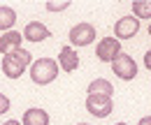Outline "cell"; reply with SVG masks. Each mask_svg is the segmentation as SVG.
I'll use <instances>...</instances> for the list:
<instances>
[{"label": "cell", "mask_w": 151, "mask_h": 125, "mask_svg": "<svg viewBox=\"0 0 151 125\" xmlns=\"http://www.w3.org/2000/svg\"><path fill=\"white\" fill-rule=\"evenodd\" d=\"M33 65V56L28 49H14V51H9V54L2 56V63H0V67H2V74L7 76V79H19L21 74L26 72V67H30Z\"/></svg>", "instance_id": "1"}, {"label": "cell", "mask_w": 151, "mask_h": 125, "mask_svg": "<svg viewBox=\"0 0 151 125\" xmlns=\"http://www.w3.org/2000/svg\"><path fill=\"white\" fill-rule=\"evenodd\" d=\"M58 63L54 58H37L33 65H30V79H33V84H37V86H47V84H51V81H56L58 76Z\"/></svg>", "instance_id": "2"}, {"label": "cell", "mask_w": 151, "mask_h": 125, "mask_svg": "<svg viewBox=\"0 0 151 125\" xmlns=\"http://www.w3.org/2000/svg\"><path fill=\"white\" fill-rule=\"evenodd\" d=\"M86 111L95 118H107L114 111V102L109 95H88L86 97Z\"/></svg>", "instance_id": "3"}, {"label": "cell", "mask_w": 151, "mask_h": 125, "mask_svg": "<svg viewBox=\"0 0 151 125\" xmlns=\"http://www.w3.org/2000/svg\"><path fill=\"white\" fill-rule=\"evenodd\" d=\"M112 70H114V74H116L119 79L130 81V79L137 76V63H135V58H132V56H128V54H123V51H121V56L112 63Z\"/></svg>", "instance_id": "4"}, {"label": "cell", "mask_w": 151, "mask_h": 125, "mask_svg": "<svg viewBox=\"0 0 151 125\" xmlns=\"http://www.w3.org/2000/svg\"><path fill=\"white\" fill-rule=\"evenodd\" d=\"M95 56H98V60L112 65L114 60L121 56V42L114 39V37H105V39H100V44L95 46Z\"/></svg>", "instance_id": "5"}, {"label": "cell", "mask_w": 151, "mask_h": 125, "mask_svg": "<svg viewBox=\"0 0 151 125\" xmlns=\"http://www.w3.org/2000/svg\"><path fill=\"white\" fill-rule=\"evenodd\" d=\"M95 28L91 23H77L70 28V42L75 44V46H88V44H93L95 39Z\"/></svg>", "instance_id": "6"}, {"label": "cell", "mask_w": 151, "mask_h": 125, "mask_svg": "<svg viewBox=\"0 0 151 125\" xmlns=\"http://www.w3.org/2000/svg\"><path fill=\"white\" fill-rule=\"evenodd\" d=\"M139 30V21L135 16H121L114 23V39H130Z\"/></svg>", "instance_id": "7"}, {"label": "cell", "mask_w": 151, "mask_h": 125, "mask_svg": "<svg viewBox=\"0 0 151 125\" xmlns=\"http://www.w3.org/2000/svg\"><path fill=\"white\" fill-rule=\"evenodd\" d=\"M23 39H28V42H44V39H49L51 37V30L44 26V23H40V21H30L26 28H23Z\"/></svg>", "instance_id": "8"}, {"label": "cell", "mask_w": 151, "mask_h": 125, "mask_svg": "<svg viewBox=\"0 0 151 125\" xmlns=\"http://www.w3.org/2000/svg\"><path fill=\"white\" fill-rule=\"evenodd\" d=\"M58 65L65 72H75L79 67V56H77V51L72 46H60V51H58Z\"/></svg>", "instance_id": "9"}, {"label": "cell", "mask_w": 151, "mask_h": 125, "mask_svg": "<svg viewBox=\"0 0 151 125\" xmlns=\"http://www.w3.org/2000/svg\"><path fill=\"white\" fill-rule=\"evenodd\" d=\"M21 42H23V35H21L19 30H7V33H2L0 35V54H9V51H14V49H19Z\"/></svg>", "instance_id": "10"}, {"label": "cell", "mask_w": 151, "mask_h": 125, "mask_svg": "<svg viewBox=\"0 0 151 125\" xmlns=\"http://www.w3.org/2000/svg\"><path fill=\"white\" fill-rule=\"evenodd\" d=\"M21 125H49V114L40 107H30V109H26V114L21 118Z\"/></svg>", "instance_id": "11"}, {"label": "cell", "mask_w": 151, "mask_h": 125, "mask_svg": "<svg viewBox=\"0 0 151 125\" xmlns=\"http://www.w3.org/2000/svg\"><path fill=\"white\" fill-rule=\"evenodd\" d=\"M88 95H114V86L107 81V79H93L91 84H88V88H86Z\"/></svg>", "instance_id": "12"}, {"label": "cell", "mask_w": 151, "mask_h": 125, "mask_svg": "<svg viewBox=\"0 0 151 125\" xmlns=\"http://www.w3.org/2000/svg\"><path fill=\"white\" fill-rule=\"evenodd\" d=\"M14 23H17V12L7 5H0V30L7 33L14 28Z\"/></svg>", "instance_id": "13"}, {"label": "cell", "mask_w": 151, "mask_h": 125, "mask_svg": "<svg viewBox=\"0 0 151 125\" xmlns=\"http://www.w3.org/2000/svg\"><path fill=\"white\" fill-rule=\"evenodd\" d=\"M130 9H132V14H135L137 21L139 19H151V2L149 0H132Z\"/></svg>", "instance_id": "14"}, {"label": "cell", "mask_w": 151, "mask_h": 125, "mask_svg": "<svg viewBox=\"0 0 151 125\" xmlns=\"http://www.w3.org/2000/svg\"><path fill=\"white\" fill-rule=\"evenodd\" d=\"M70 5H72L70 0H58V2L49 0V2H47V9H49V12H63V9H68Z\"/></svg>", "instance_id": "15"}, {"label": "cell", "mask_w": 151, "mask_h": 125, "mask_svg": "<svg viewBox=\"0 0 151 125\" xmlns=\"http://www.w3.org/2000/svg\"><path fill=\"white\" fill-rule=\"evenodd\" d=\"M7 111H9V100L0 93V114H7Z\"/></svg>", "instance_id": "16"}, {"label": "cell", "mask_w": 151, "mask_h": 125, "mask_svg": "<svg viewBox=\"0 0 151 125\" xmlns=\"http://www.w3.org/2000/svg\"><path fill=\"white\" fill-rule=\"evenodd\" d=\"M144 67H147V70L151 72V49L147 51V54H144Z\"/></svg>", "instance_id": "17"}, {"label": "cell", "mask_w": 151, "mask_h": 125, "mask_svg": "<svg viewBox=\"0 0 151 125\" xmlns=\"http://www.w3.org/2000/svg\"><path fill=\"white\" fill-rule=\"evenodd\" d=\"M137 125H151V116H144V118H142Z\"/></svg>", "instance_id": "18"}, {"label": "cell", "mask_w": 151, "mask_h": 125, "mask_svg": "<svg viewBox=\"0 0 151 125\" xmlns=\"http://www.w3.org/2000/svg\"><path fill=\"white\" fill-rule=\"evenodd\" d=\"M2 125H21V123H19V121H5Z\"/></svg>", "instance_id": "19"}, {"label": "cell", "mask_w": 151, "mask_h": 125, "mask_svg": "<svg viewBox=\"0 0 151 125\" xmlns=\"http://www.w3.org/2000/svg\"><path fill=\"white\" fill-rule=\"evenodd\" d=\"M116 125H128V123H116Z\"/></svg>", "instance_id": "20"}, {"label": "cell", "mask_w": 151, "mask_h": 125, "mask_svg": "<svg viewBox=\"0 0 151 125\" xmlns=\"http://www.w3.org/2000/svg\"><path fill=\"white\" fill-rule=\"evenodd\" d=\"M149 35H151V23H149Z\"/></svg>", "instance_id": "21"}, {"label": "cell", "mask_w": 151, "mask_h": 125, "mask_svg": "<svg viewBox=\"0 0 151 125\" xmlns=\"http://www.w3.org/2000/svg\"><path fill=\"white\" fill-rule=\"evenodd\" d=\"M77 125H88V123H77Z\"/></svg>", "instance_id": "22"}]
</instances>
